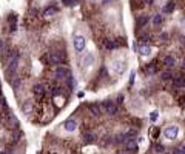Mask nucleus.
<instances>
[{
    "instance_id": "32",
    "label": "nucleus",
    "mask_w": 185,
    "mask_h": 154,
    "mask_svg": "<svg viewBox=\"0 0 185 154\" xmlns=\"http://www.w3.org/2000/svg\"><path fill=\"white\" fill-rule=\"evenodd\" d=\"M66 6H73V5H77V0H62Z\"/></svg>"
},
{
    "instance_id": "19",
    "label": "nucleus",
    "mask_w": 185,
    "mask_h": 154,
    "mask_svg": "<svg viewBox=\"0 0 185 154\" xmlns=\"http://www.w3.org/2000/svg\"><path fill=\"white\" fill-rule=\"evenodd\" d=\"M174 63H176V59L173 56H165L164 57V65L167 68H171V66H174Z\"/></svg>"
},
{
    "instance_id": "30",
    "label": "nucleus",
    "mask_w": 185,
    "mask_h": 154,
    "mask_svg": "<svg viewBox=\"0 0 185 154\" xmlns=\"http://www.w3.org/2000/svg\"><path fill=\"white\" fill-rule=\"evenodd\" d=\"M176 153L177 154H185V143H180L177 148H176Z\"/></svg>"
},
{
    "instance_id": "23",
    "label": "nucleus",
    "mask_w": 185,
    "mask_h": 154,
    "mask_svg": "<svg viewBox=\"0 0 185 154\" xmlns=\"http://www.w3.org/2000/svg\"><path fill=\"white\" fill-rule=\"evenodd\" d=\"M57 12V8L56 6H48L46 10L43 11V17H51V16H54Z\"/></svg>"
},
{
    "instance_id": "41",
    "label": "nucleus",
    "mask_w": 185,
    "mask_h": 154,
    "mask_svg": "<svg viewBox=\"0 0 185 154\" xmlns=\"http://www.w3.org/2000/svg\"><path fill=\"white\" fill-rule=\"evenodd\" d=\"M143 2H145L147 5H153V2H154V0H143Z\"/></svg>"
},
{
    "instance_id": "8",
    "label": "nucleus",
    "mask_w": 185,
    "mask_h": 154,
    "mask_svg": "<svg viewBox=\"0 0 185 154\" xmlns=\"http://www.w3.org/2000/svg\"><path fill=\"white\" fill-rule=\"evenodd\" d=\"M68 76H71L70 68H66V66H57L56 68V77H59V79H66Z\"/></svg>"
},
{
    "instance_id": "31",
    "label": "nucleus",
    "mask_w": 185,
    "mask_h": 154,
    "mask_svg": "<svg viewBox=\"0 0 185 154\" xmlns=\"http://www.w3.org/2000/svg\"><path fill=\"white\" fill-rule=\"evenodd\" d=\"M164 149H165L164 145H160V143L154 145V153H164Z\"/></svg>"
},
{
    "instance_id": "27",
    "label": "nucleus",
    "mask_w": 185,
    "mask_h": 154,
    "mask_svg": "<svg viewBox=\"0 0 185 154\" xmlns=\"http://www.w3.org/2000/svg\"><path fill=\"white\" fill-rule=\"evenodd\" d=\"M0 106H2V110L3 111H8V103H6V99L5 97H0Z\"/></svg>"
},
{
    "instance_id": "1",
    "label": "nucleus",
    "mask_w": 185,
    "mask_h": 154,
    "mask_svg": "<svg viewBox=\"0 0 185 154\" xmlns=\"http://www.w3.org/2000/svg\"><path fill=\"white\" fill-rule=\"evenodd\" d=\"M19 59H20V54L19 51H12L6 59V65H5V70L6 72H14L17 70V65H19Z\"/></svg>"
},
{
    "instance_id": "4",
    "label": "nucleus",
    "mask_w": 185,
    "mask_h": 154,
    "mask_svg": "<svg viewBox=\"0 0 185 154\" xmlns=\"http://www.w3.org/2000/svg\"><path fill=\"white\" fill-rule=\"evenodd\" d=\"M177 134H179V126L177 125H168L164 129V136H165V139H168V140H174L177 137Z\"/></svg>"
},
{
    "instance_id": "33",
    "label": "nucleus",
    "mask_w": 185,
    "mask_h": 154,
    "mask_svg": "<svg viewBox=\"0 0 185 154\" xmlns=\"http://www.w3.org/2000/svg\"><path fill=\"white\" fill-rule=\"evenodd\" d=\"M66 83H68V88H70V89L74 88V85H73V76H68V77H66Z\"/></svg>"
},
{
    "instance_id": "24",
    "label": "nucleus",
    "mask_w": 185,
    "mask_h": 154,
    "mask_svg": "<svg viewBox=\"0 0 185 154\" xmlns=\"http://www.w3.org/2000/svg\"><path fill=\"white\" fill-rule=\"evenodd\" d=\"M173 72L171 71H164V72H160V79L164 80V82H167V80H173Z\"/></svg>"
},
{
    "instance_id": "26",
    "label": "nucleus",
    "mask_w": 185,
    "mask_h": 154,
    "mask_svg": "<svg viewBox=\"0 0 185 154\" xmlns=\"http://www.w3.org/2000/svg\"><path fill=\"white\" fill-rule=\"evenodd\" d=\"M105 46H106V49H114L117 45H116V42L114 40H111V39H106L105 40Z\"/></svg>"
},
{
    "instance_id": "5",
    "label": "nucleus",
    "mask_w": 185,
    "mask_h": 154,
    "mask_svg": "<svg viewBox=\"0 0 185 154\" xmlns=\"http://www.w3.org/2000/svg\"><path fill=\"white\" fill-rule=\"evenodd\" d=\"M73 45H74V49H76V51H77V52H82L83 49H85V46H87V40H85L83 35L77 34V35H74Z\"/></svg>"
},
{
    "instance_id": "9",
    "label": "nucleus",
    "mask_w": 185,
    "mask_h": 154,
    "mask_svg": "<svg viewBox=\"0 0 185 154\" xmlns=\"http://www.w3.org/2000/svg\"><path fill=\"white\" fill-rule=\"evenodd\" d=\"M63 128H65V131H68V133H73V131L77 129V122L74 119H68L63 123Z\"/></svg>"
},
{
    "instance_id": "14",
    "label": "nucleus",
    "mask_w": 185,
    "mask_h": 154,
    "mask_svg": "<svg viewBox=\"0 0 185 154\" xmlns=\"http://www.w3.org/2000/svg\"><path fill=\"white\" fill-rule=\"evenodd\" d=\"M148 22H150V16H141V17H137L136 25H137V28H143Z\"/></svg>"
},
{
    "instance_id": "45",
    "label": "nucleus",
    "mask_w": 185,
    "mask_h": 154,
    "mask_svg": "<svg viewBox=\"0 0 185 154\" xmlns=\"http://www.w3.org/2000/svg\"><path fill=\"white\" fill-rule=\"evenodd\" d=\"M184 68H185V59H184Z\"/></svg>"
},
{
    "instance_id": "38",
    "label": "nucleus",
    "mask_w": 185,
    "mask_h": 154,
    "mask_svg": "<svg viewBox=\"0 0 185 154\" xmlns=\"http://www.w3.org/2000/svg\"><path fill=\"white\" fill-rule=\"evenodd\" d=\"M159 39L162 40V42H167V40H168V34H167V33H162Z\"/></svg>"
},
{
    "instance_id": "28",
    "label": "nucleus",
    "mask_w": 185,
    "mask_h": 154,
    "mask_svg": "<svg viewBox=\"0 0 185 154\" xmlns=\"http://www.w3.org/2000/svg\"><path fill=\"white\" fill-rule=\"evenodd\" d=\"M145 71H147V74H154V72H156L154 63H151V65H148V66L145 68Z\"/></svg>"
},
{
    "instance_id": "22",
    "label": "nucleus",
    "mask_w": 185,
    "mask_h": 154,
    "mask_svg": "<svg viewBox=\"0 0 185 154\" xmlns=\"http://www.w3.org/2000/svg\"><path fill=\"white\" fill-rule=\"evenodd\" d=\"M162 23H164V16H162V14H154V16H153V25L159 26Z\"/></svg>"
},
{
    "instance_id": "42",
    "label": "nucleus",
    "mask_w": 185,
    "mask_h": 154,
    "mask_svg": "<svg viewBox=\"0 0 185 154\" xmlns=\"http://www.w3.org/2000/svg\"><path fill=\"white\" fill-rule=\"evenodd\" d=\"M2 51H3V40L0 39V52H2Z\"/></svg>"
},
{
    "instance_id": "39",
    "label": "nucleus",
    "mask_w": 185,
    "mask_h": 154,
    "mask_svg": "<svg viewBox=\"0 0 185 154\" xmlns=\"http://www.w3.org/2000/svg\"><path fill=\"white\" fill-rule=\"evenodd\" d=\"M134 77H136V72H131V76H130V87H131V85L134 83Z\"/></svg>"
},
{
    "instance_id": "37",
    "label": "nucleus",
    "mask_w": 185,
    "mask_h": 154,
    "mask_svg": "<svg viewBox=\"0 0 185 154\" xmlns=\"http://www.w3.org/2000/svg\"><path fill=\"white\" fill-rule=\"evenodd\" d=\"M157 116H159V112H157V111H153L151 114H150V119H151L153 122H154V120L157 119Z\"/></svg>"
},
{
    "instance_id": "6",
    "label": "nucleus",
    "mask_w": 185,
    "mask_h": 154,
    "mask_svg": "<svg viewBox=\"0 0 185 154\" xmlns=\"http://www.w3.org/2000/svg\"><path fill=\"white\" fill-rule=\"evenodd\" d=\"M5 123H6L8 128H11V129H19V126H20L19 120H17V117H16L14 114H11V112H8V114H6Z\"/></svg>"
},
{
    "instance_id": "40",
    "label": "nucleus",
    "mask_w": 185,
    "mask_h": 154,
    "mask_svg": "<svg viewBox=\"0 0 185 154\" xmlns=\"http://www.w3.org/2000/svg\"><path fill=\"white\" fill-rule=\"evenodd\" d=\"M180 26H182V28H185V17H182V19H180Z\"/></svg>"
},
{
    "instance_id": "25",
    "label": "nucleus",
    "mask_w": 185,
    "mask_h": 154,
    "mask_svg": "<svg viewBox=\"0 0 185 154\" xmlns=\"http://www.w3.org/2000/svg\"><path fill=\"white\" fill-rule=\"evenodd\" d=\"M125 142H127V136L125 134H117L114 140H113V143H125Z\"/></svg>"
},
{
    "instance_id": "10",
    "label": "nucleus",
    "mask_w": 185,
    "mask_h": 154,
    "mask_svg": "<svg viewBox=\"0 0 185 154\" xmlns=\"http://www.w3.org/2000/svg\"><path fill=\"white\" fill-rule=\"evenodd\" d=\"M33 93H34V96L37 97V99H42V97L45 96V87H43V85H40V83L34 85Z\"/></svg>"
},
{
    "instance_id": "21",
    "label": "nucleus",
    "mask_w": 185,
    "mask_h": 154,
    "mask_svg": "<svg viewBox=\"0 0 185 154\" xmlns=\"http://www.w3.org/2000/svg\"><path fill=\"white\" fill-rule=\"evenodd\" d=\"M94 63V56L91 52H87V56H85V59H83V65L85 66H91Z\"/></svg>"
},
{
    "instance_id": "17",
    "label": "nucleus",
    "mask_w": 185,
    "mask_h": 154,
    "mask_svg": "<svg viewBox=\"0 0 185 154\" xmlns=\"http://www.w3.org/2000/svg\"><path fill=\"white\" fill-rule=\"evenodd\" d=\"M83 142L85 143H94L96 142V134L94 133H83Z\"/></svg>"
},
{
    "instance_id": "29",
    "label": "nucleus",
    "mask_w": 185,
    "mask_h": 154,
    "mask_svg": "<svg viewBox=\"0 0 185 154\" xmlns=\"http://www.w3.org/2000/svg\"><path fill=\"white\" fill-rule=\"evenodd\" d=\"M11 85H12L14 88H19V87H20V79H19V77H14V79L11 80Z\"/></svg>"
},
{
    "instance_id": "15",
    "label": "nucleus",
    "mask_w": 185,
    "mask_h": 154,
    "mask_svg": "<svg viewBox=\"0 0 185 154\" xmlns=\"http://www.w3.org/2000/svg\"><path fill=\"white\" fill-rule=\"evenodd\" d=\"M174 2L173 0H170V2H167V5H164V8H162V12L164 14H170V12H173L174 11Z\"/></svg>"
},
{
    "instance_id": "43",
    "label": "nucleus",
    "mask_w": 185,
    "mask_h": 154,
    "mask_svg": "<svg viewBox=\"0 0 185 154\" xmlns=\"http://www.w3.org/2000/svg\"><path fill=\"white\" fill-rule=\"evenodd\" d=\"M108 2H110V0H102V5H106Z\"/></svg>"
},
{
    "instance_id": "36",
    "label": "nucleus",
    "mask_w": 185,
    "mask_h": 154,
    "mask_svg": "<svg viewBox=\"0 0 185 154\" xmlns=\"http://www.w3.org/2000/svg\"><path fill=\"white\" fill-rule=\"evenodd\" d=\"M116 45H117V46H122V45H124V46H125V45H127V42H125V39H117Z\"/></svg>"
},
{
    "instance_id": "12",
    "label": "nucleus",
    "mask_w": 185,
    "mask_h": 154,
    "mask_svg": "<svg viewBox=\"0 0 185 154\" xmlns=\"http://www.w3.org/2000/svg\"><path fill=\"white\" fill-rule=\"evenodd\" d=\"M173 85L177 88H184L185 87V76H174L173 77Z\"/></svg>"
},
{
    "instance_id": "3",
    "label": "nucleus",
    "mask_w": 185,
    "mask_h": 154,
    "mask_svg": "<svg viewBox=\"0 0 185 154\" xmlns=\"http://www.w3.org/2000/svg\"><path fill=\"white\" fill-rule=\"evenodd\" d=\"M102 111H105L108 116H116L119 108H117V103L113 102V100H106L102 103Z\"/></svg>"
},
{
    "instance_id": "2",
    "label": "nucleus",
    "mask_w": 185,
    "mask_h": 154,
    "mask_svg": "<svg viewBox=\"0 0 185 154\" xmlns=\"http://www.w3.org/2000/svg\"><path fill=\"white\" fill-rule=\"evenodd\" d=\"M46 60L51 63V65H59V63H62L65 60V54L62 51H53V52L48 54Z\"/></svg>"
},
{
    "instance_id": "13",
    "label": "nucleus",
    "mask_w": 185,
    "mask_h": 154,
    "mask_svg": "<svg viewBox=\"0 0 185 154\" xmlns=\"http://www.w3.org/2000/svg\"><path fill=\"white\" fill-rule=\"evenodd\" d=\"M137 51H139V54H141L142 57H147V56H150V54H151V48L148 46L147 43H143V45H141V46H139Z\"/></svg>"
},
{
    "instance_id": "20",
    "label": "nucleus",
    "mask_w": 185,
    "mask_h": 154,
    "mask_svg": "<svg viewBox=\"0 0 185 154\" xmlns=\"http://www.w3.org/2000/svg\"><path fill=\"white\" fill-rule=\"evenodd\" d=\"M22 111H23L25 114H31V111H33V103H31V100H26L23 105H22Z\"/></svg>"
},
{
    "instance_id": "34",
    "label": "nucleus",
    "mask_w": 185,
    "mask_h": 154,
    "mask_svg": "<svg viewBox=\"0 0 185 154\" xmlns=\"http://www.w3.org/2000/svg\"><path fill=\"white\" fill-rule=\"evenodd\" d=\"M124 100H125V97H124V94H119V96H117V105H122V103H124Z\"/></svg>"
},
{
    "instance_id": "11",
    "label": "nucleus",
    "mask_w": 185,
    "mask_h": 154,
    "mask_svg": "<svg viewBox=\"0 0 185 154\" xmlns=\"http://www.w3.org/2000/svg\"><path fill=\"white\" fill-rule=\"evenodd\" d=\"M88 108H89V111H91L93 116L97 117V116L102 114V105H100V103H91V105H89Z\"/></svg>"
},
{
    "instance_id": "16",
    "label": "nucleus",
    "mask_w": 185,
    "mask_h": 154,
    "mask_svg": "<svg viewBox=\"0 0 185 154\" xmlns=\"http://www.w3.org/2000/svg\"><path fill=\"white\" fill-rule=\"evenodd\" d=\"M113 70H114L117 74H120V72L125 70V63L122 62V60H116L114 63H113Z\"/></svg>"
},
{
    "instance_id": "18",
    "label": "nucleus",
    "mask_w": 185,
    "mask_h": 154,
    "mask_svg": "<svg viewBox=\"0 0 185 154\" xmlns=\"http://www.w3.org/2000/svg\"><path fill=\"white\" fill-rule=\"evenodd\" d=\"M8 22H10V29L11 31H16L17 29V16L16 14H11L8 17Z\"/></svg>"
},
{
    "instance_id": "7",
    "label": "nucleus",
    "mask_w": 185,
    "mask_h": 154,
    "mask_svg": "<svg viewBox=\"0 0 185 154\" xmlns=\"http://www.w3.org/2000/svg\"><path fill=\"white\" fill-rule=\"evenodd\" d=\"M124 145H125V148H127L130 153H137V149H139V145H137V142H136V139H134V137L127 139V142H125Z\"/></svg>"
},
{
    "instance_id": "44",
    "label": "nucleus",
    "mask_w": 185,
    "mask_h": 154,
    "mask_svg": "<svg viewBox=\"0 0 185 154\" xmlns=\"http://www.w3.org/2000/svg\"><path fill=\"white\" fill-rule=\"evenodd\" d=\"M0 97H2V85H0Z\"/></svg>"
},
{
    "instance_id": "35",
    "label": "nucleus",
    "mask_w": 185,
    "mask_h": 154,
    "mask_svg": "<svg viewBox=\"0 0 185 154\" xmlns=\"http://www.w3.org/2000/svg\"><path fill=\"white\" fill-rule=\"evenodd\" d=\"M150 39H151L150 34H143V35H141V40H142V42H148Z\"/></svg>"
}]
</instances>
